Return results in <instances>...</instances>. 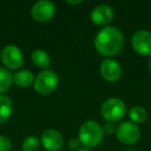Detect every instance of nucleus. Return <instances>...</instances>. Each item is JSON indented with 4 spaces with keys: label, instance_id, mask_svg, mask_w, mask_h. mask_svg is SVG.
<instances>
[{
    "label": "nucleus",
    "instance_id": "nucleus-1",
    "mask_svg": "<svg viewBox=\"0 0 151 151\" xmlns=\"http://www.w3.org/2000/svg\"><path fill=\"white\" fill-rule=\"evenodd\" d=\"M124 45V37L119 29L106 26L96 33L94 38L95 50L101 56L110 57L121 52Z\"/></svg>",
    "mask_w": 151,
    "mask_h": 151
},
{
    "label": "nucleus",
    "instance_id": "nucleus-2",
    "mask_svg": "<svg viewBox=\"0 0 151 151\" xmlns=\"http://www.w3.org/2000/svg\"><path fill=\"white\" fill-rule=\"evenodd\" d=\"M104 132L101 124L94 120H87L81 125L79 130V140L86 147H95L101 143Z\"/></svg>",
    "mask_w": 151,
    "mask_h": 151
},
{
    "label": "nucleus",
    "instance_id": "nucleus-3",
    "mask_svg": "<svg viewBox=\"0 0 151 151\" xmlns=\"http://www.w3.org/2000/svg\"><path fill=\"white\" fill-rule=\"evenodd\" d=\"M59 84L57 73L52 69H44L34 80V90L42 95H47L55 91Z\"/></svg>",
    "mask_w": 151,
    "mask_h": 151
},
{
    "label": "nucleus",
    "instance_id": "nucleus-4",
    "mask_svg": "<svg viewBox=\"0 0 151 151\" xmlns=\"http://www.w3.org/2000/svg\"><path fill=\"white\" fill-rule=\"evenodd\" d=\"M126 113V106L123 101L117 97H111L103 104L101 114L108 122L119 121Z\"/></svg>",
    "mask_w": 151,
    "mask_h": 151
},
{
    "label": "nucleus",
    "instance_id": "nucleus-5",
    "mask_svg": "<svg viewBox=\"0 0 151 151\" xmlns=\"http://www.w3.org/2000/svg\"><path fill=\"white\" fill-rule=\"evenodd\" d=\"M116 136L121 143L126 145H132L139 141L141 132L140 128L134 122L125 121L117 126Z\"/></svg>",
    "mask_w": 151,
    "mask_h": 151
},
{
    "label": "nucleus",
    "instance_id": "nucleus-6",
    "mask_svg": "<svg viewBox=\"0 0 151 151\" xmlns=\"http://www.w3.org/2000/svg\"><path fill=\"white\" fill-rule=\"evenodd\" d=\"M55 5L49 0H40L31 7V17L35 21L46 22L51 20L55 15Z\"/></svg>",
    "mask_w": 151,
    "mask_h": 151
},
{
    "label": "nucleus",
    "instance_id": "nucleus-7",
    "mask_svg": "<svg viewBox=\"0 0 151 151\" xmlns=\"http://www.w3.org/2000/svg\"><path fill=\"white\" fill-rule=\"evenodd\" d=\"M1 59L3 64L9 69L19 68L24 61L21 50L14 45H9L3 49L1 52Z\"/></svg>",
    "mask_w": 151,
    "mask_h": 151
},
{
    "label": "nucleus",
    "instance_id": "nucleus-8",
    "mask_svg": "<svg viewBox=\"0 0 151 151\" xmlns=\"http://www.w3.org/2000/svg\"><path fill=\"white\" fill-rule=\"evenodd\" d=\"M132 46L138 54L143 56L151 55V32L139 30L132 35Z\"/></svg>",
    "mask_w": 151,
    "mask_h": 151
},
{
    "label": "nucleus",
    "instance_id": "nucleus-9",
    "mask_svg": "<svg viewBox=\"0 0 151 151\" xmlns=\"http://www.w3.org/2000/svg\"><path fill=\"white\" fill-rule=\"evenodd\" d=\"M42 146L48 151H58L63 146V137L56 129H47L42 132Z\"/></svg>",
    "mask_w": 151,
    "mask_h": 151
},
{
    "label": "nucleus",
    "instance_id": "nucleus-10",
    "mask_svg": "<svg viewBox=\"0 0 151 151\" xmlns=\"http://www.w3.org/2000/svg\"><path fill=\"white\" fill-rule=\"evenodd\" d=\"M101 73L105 80L115 82L121 77L122 69L120 64L113 59H105L101 64Z\"/></svg>",
    "mask_w": 151,
    "mask_h": 151
},
{
    "label": "nucleus",
    "instance_id": "nucleus-11",
    "mask_svg": "<svg viewBox=\"0 0 151 151\" xmlns=\"http://www.w3.org/2000/svg\"><path fill=\"white\" fill-rule=\"evenodd\" d=\"M114 11L111 6L101 4L95 6L90 14V19L95 25H107L113 20Z\"/></svg>",
    "mask_w": 151,
    "mask_h": 151
},
{
    "label": "nucleus",
    "instance_id": "nucleus-12",
    "mask_svg": "<svg viewBox=\"0 0 151 151\" xmlns=\"http://www.w3.org/2000/svg\"><path fill=\"white\" fill-rule=\"evenodd\" d=\"M14 82L17 86L22 87V88L31 86L34 82L33 73L28 69L19 70L14 75Z\"/></svg>",
    "mask_w": 151,
    "mask_h": 151
},
{
    "label": "nucleus",
    "instance_id": "nucleus-13",
    "mask_svg": "<svg viewBox=\"0 0 151 151\" xmlns=\"http://www.w3.org/2000/svg\"><path fill=\"white\" fill-rule=\"evenodd\" d=\"M13 113V103L7 95L0 94V124L9 119Z\"/></svg>",
    "mask_w": 151,
    "mask_h": 151
},
{
    "label": "nucleus",
    "instance_id": "nucleus-14",
    "mask_svg": "<svg viewBox=\"0 0 151 151\" xmlns=\"http://www.w3.org/2000/svg\"><path fill=\"white\" fill-rule=\"evenodd\" d=\"M31 60L36 66L42 67V68H47L51 64L50 55L44 50H35L31 54Z\"/></svg>",
    "mask_w": 151,
    "mask_h": 151
},
{
    "label": "nucleus",
    "instance_id": "nucleus-15",
    "mask_svg": "<svg viewBox=\"0 0 151 151\" xmlns=\"http://www.w3.org/2000/svg\"><path fill=\"white\" fill-rule=\"evenodd\" d=\"M128 116L134 123H143L148 118V112L143 107L137 106V107H134L129 110Z\"/></svg>",
    "mask_w": 151,
    "mask_h": 151
},
{
    "label": "nucleus",
    "instance_id": "nucleus-16",
    "mask_svg": "<svg viewBox=\"0 0 151 151\" xmlns=\"http://www.w3.org/2000/svg\"><path fill=\"white\" fill-rule=\"evenodd\" d=\"M14 77L11 71L6 68L0 67V93L6 91L12 86Z\"/></svg>",
    "mask_w": 151,
    "mask_h": 151
},
{
    "label": "nucleus",
    "instance_id": "nucleus-17",
    "mask_svg": "<svg viewBox=\"0 0 151 151\" xmlns=\"http://www.w3.org/2000/svg\"><path fill=\"white\" fill-rule=\"evenodd\" d=\"M40 141L36 137L30 136L24 140L22 144V149L23 151H37L40 148Z\"/></svg>",
    "mask_w": 151,
    "mask_h": 151
},
{
    "label": "nucleus",
    "instance_id": "nucleus-18",
    "mask_svg": "<svg viewBox=\"0 0 151 151\" xmlns=\"http://www.w3.org/2000/svg\"><path fill=\"white\" fill-rule=\"evenodd\" d=\"M12 141L7 137L0 136V151H11Z\"/></svg>",
    "mask_w": 151,
    "mask_h": 151
},
{
    "label": "nucleus",
    "instance_id": "nucleus-19",
    "mask_svg": "<svg viewBox=\"0 0 151 151\" xmlns=\"http://www.w3.org/2000/svg\"><path fill=\"white\" fill-rule=\"evenodd\" d=\"M101 128H103L104 134H114V132H116V129H117V127L114 125L113 122H106V123L101 126Z\"/></svg>",
    "mask_w": 151,
    "mask_h": 151
},
{
    "label": "nucleus",
    "instance_id": "nucleus-20",
    "mask_svg": "<svg viewBox=\"0 0 151 151\" xmlns=\"http://www.w3.org/2000/svg\"><path fill=\"white\" fill-rule=\"evenodd\" d=\"M80 145H81L80 140H79V139H76V138L70 139L68 142V146L71 150H78V149H80Z\"/></svg>",
    "mask_w": 151,
    "mask_h": 151
},
{
    "label": "nucleus",
    "instance_id": "nucleus-21",
    "mask_svg": "<svg viewBox=\"0 0 151 151\" xmlns=\"http://www.w3.org/2000/svg\"><path fill=\"white\" fill-rule=\"evenodd\" d=\"M66 3H68V4L77 5V4H80V3H82V1H81V0H79V1H67V0H66Z\"/></svg>",
    "mask_w": 151,
    "mask_h": 151
},
{
    "label": "nucleus",
    "instance_id": "nucleus-22",
    "mask_svg": "<svg viewBox=\"0 0 151 151\" xmlns=\"http://www.w3.org/2000/svg\"><path fill=\"white\" fill-rule=\"evenodd\" d=\"M77 151H91L90 149H88V148H80V149H78Z\"/></svg>",
    "mask_w": 151,
    "mask_h": 151
},
{
    "label": "nucleus",
    "instance_id": "nucleus-23",
    "mask_svg": "<svg viewBox=\"0 0 151 151\" xmlns=\"http://www.w3.org/2000/svg\"><path fill=\"white\" fill-rule=\"evenodd\" d=\"M149 69H150V71H151V59H150V61H149Z\"/></svg>",
    "mask_w": 151,
    "mask_h": 151
},
{
    "label": "nucleus",
    "instance_id": "nucleus-24",
    "mask_svg": "<svg viewBox=\"0 0 151 151\" xmlns=\"http://www.w3.org/2000/svg\"><path fill=\"white\" fill-rule=\"evenodd\" d=\"M0 59H1V51H0Z\"/></svg>",
    "mask_w": 151,
    "mask_h": 151
}]
</instances>
